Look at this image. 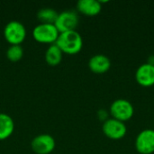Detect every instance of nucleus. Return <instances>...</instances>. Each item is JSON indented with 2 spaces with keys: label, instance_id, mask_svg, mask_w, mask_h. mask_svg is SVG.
<instances>
[{
  "label": "nucleus",
  "instance_id": "nucleus-6",
  "mask_svg": "<svg viewBox=\"0 0 154 154\" xmlns=\"http://www.w3.org/2000/svg\"><path fill=\"white\" fill-rule=\"evenodd\" d=\"M102 130L104 134L107 138L116 141L123 139L127 133V128L125 124L115 118L106 119L103 123Z\"/></svg>",
  "mask_w": 154,
  "mask_h": 154
},
{
  "label": "nucleus",
  "instance_id": "nucleus-5",
  "mask_svg": "<svg viewBox=\"0 0 154 154\" xmlns=\"http://www.w3.org/2000/svg\"><path fill=\"white\" fill-rule=\"evenodd\" d=\"M79 23V17L76 11L66 10L59 13L54 25L60 32L76 30Z\"/></svg>",
  "mask_w": 154,
  "mask_h": 154
},
{
  "label": "nucleus",
  "instance_id": "nucleus-3",
  "mask_svg": "<svg viewBox=\"0 0 154 154\" xmlns=\"http://www.w3.org/2000/svg\"><path fill=\"white\" fill-rule=\"evenodd\" d=\"M110 114L112 118L125 123L134 116V108L130 101L124 98H119L111 104Z\"/></svg>",
  "mask_w": 154,
  "mask_h": 154
},
{
  "label": "nucleus",
  "instance_id": "nucleus-12",
  "mask_svg": "<svg viewBox=\"0 0 154 154\" xmlns=\"http://www.w3.org/2000/svg\"><path fill=\"white\" fill-rule=\"evenodd\" d=\"M14 131V119L5 113H0V141L5 140Z\"/></svg>",
  "mask_w": 154,
  "mask_h": 154
},
{
  "label": "nucleus",
  "instance_id": "nucleus-13",
  "mask_svg": "<svg viewBox=\"0 0 154 154\" xmlns=\"http://www.w3.org/2000/svg\"><path fill=\"white\" fill-rule=\"evenodd\" d=\"M62 54L63 52L61 51V50L55 43H52L46 50L45 52L46 62L51 66H56L61 61Z\"/></svg>",
  "mask_w": 154,
  "mask_h": 154
},
{
  "label": "nucleus",
  "instance_id": "nucleus-14",
  "mask_svg": "<svg viewBox=\"0 0 154 154\" xmlns=\"http://www.w3.org/2000/svg\"><path fill=\"white\" fill-rule=\"evenodd\" d=\"M59 13L51 7H44L38 11L37 18L41 21V23H54Z\"/></svg>",
  "mask_w": 154,
  "mask_h": 154
},
{
  "label": "nucleus",
  "instance_id": "nucleus-9",
  "mask_svg": "<svg viewBox=\"0 0 154 154\" xmlns=\"http://www.w3.org/2000/svg\"><path fill=\"white\" fill-rule=\"evenodd\" d=\"M135 79L142 87H152L154 85V65L150 63L142 64L135 72Z\"/></svg>",
  "mask_w": 154,
  "mask_h": 154
},
{
  "label": "nucleus",
  "instance_id": "nucleus-2",
  "mask_svg": "<svg viewBox=\"0 0 154 154\" xmlns=\"http://www.w3.org/2000/svg\"><path fill=\"white\" fill-rule=\"evenodd\" d=\"M60 32L54 23H40L32 30V37L39 42L42 43H55Z\"/></svg>",
  "mask_w": 154,
  "mask_h": 154
},
{
  "label": "nucleus",
  "instance_id": "nucleus-7",
  "mask_svg": "<svg viewBox=\"0 0 154 154\" xmlns=\"http://www.w3.org/2000/svg\"><path fill=\"white\" fill-rule=\"evenodd\" d=\"M135 149L140 154L154 153V130L144 129L136 136Z\"/></svg>",
  "mask_w": 154,
  "mask_h": 154
},
{
  "label": "nucleus",
  "instance_id": "nucleus-11",
  "mask_svg": "<svg viewBox=\"0 0 154 154\" xmlns=\"http://www.w3.org/2000/svg\"><path fill=\"white\" fill-rule=\"evenodd\" d=\"M77 9L87 16H95L101 12L102 4L97 0H79L77 3Z\"/></svg>",
  "mask_w": 154,
  "mask_h": 154
},
{
  "label": "nucleus",
  "instance_id": "nucleus-4",
  "mask_svg": "<svg viewBox=\"0 0 154 154\" xmlns=\"http://www.w3.org/2000/svg\"><path fill=\"white\" fill-rule=\"evenodd\" d=\"M4 37L11 45L20 44L26 37L25 26L19 21H10L4 28Z\"/></svg>",
  "mask_w": 154,
  "mask_h": 154
},
{
  "label": "nucleus",
  "instance_id": "nucleus-1",
  "mask_svg": "<svg viewBox=\"0 0 154 154\" xmlns=\"http://www.w3.org/2000/svg\"><path fill=\"white\" fill-rule=\"evenodd\" d=\"M55 44L61 50L63 53L77 54L83 47V39L77 30L60 32Z\"/></svg>",
  "mask_w": 154,
  "mask_h": 154
},
{
  "label": "nucleus",
  "instance_id": "nucleus-10",
  "mask_svg": "<svg viewBox=\"0 0 154 154\" xmlns=\"http://www.w3.org/2000/svg\"><path fill=\"white\" fill-rule=\"evenodd\" d=\"M88 67L96 74H104L110 69L111 60L104 54H96L89 59Z\"/></svg>",
  "mask_w": 154,
  "mask_h": 154
},
{
  "label": "nucleus",
  "instance_id": "nucleus-15",
  "mask_svg": "<svg viewBox=\"0 0 154 154\" xmlns=\"http://www.w3.org/2000/svg\"><path fill=\"white\" fill-rule=\"evenodd\" d=\"M23 49L21 44L10 45L6 51V57L11 61H18L23 58Z\"/></svg>",
  "mask_w": 154,
  "mask_h": 154
},
{
  "label": "nucleus",
  "instance_id": "nucleus-8",
  "mask_svg": "<svg viewBox=\"0 0 154 154\" xmlns=\"http://www.w3.org/2000/svg\"><path fill=\"white\" fill-rule=\"evenodd\" d=\"M54 138L48 134H42L35 136L31 143V147L36 154H50L55 148Z\"/></svg>",
  "mask_w": 154,
  "mask_h": 154
}]
</instances>
